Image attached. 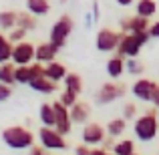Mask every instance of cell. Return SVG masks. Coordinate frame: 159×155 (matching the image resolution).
I'll return each instance as SVG.
<instances>
[{
  "instance_id": "6da1fadb",
  "label": "cell",
  "mask_w": 159,
  "mask_h": 155,
  "mask_svg": "<svg viewBox=\"0 0 159 155\" xmlns=\"http://www.w3.org/2000/svg\"><path fill=\"white\" fill-rule=\"evenodd\" d=\"M2 141L6 143V147L14 149V151H22L34 145V133L22 125H10L2 131Z\"/></svg>"
},
{
  "instance_id": "7a4b0ae2",
  "label": "cell",
  "mask_w": 159,
  "mask_h": 155,
  "mask_svg": "<svg viewBox=\"0 0 159 155\" xmlns=\"http://www.w3.org/2000/svg\"><path fill=\"white\" fill-rule=\"evenodd\" d=\"M157 113L155 109H149L145 115L137 117L135 119V125H133V131H135V137L139 141H151L157 137V131H159V119H157Z\"/></svg>"
},
{
  "instance_id": "3957f363",
  "label": "cell",
  "mask_w": 159,
  "mask_h": 155,
  "mask_svg": "<svg viewBox=\"0 0 159 155\" xmlns=\"http://www.w3.org/2000/svg\"><path fill=\"white\" fill-rule=\"evenodd\" d=\"M73 28H75L73 18H70L69 14H61V16L57 18V22L51 26L48 40H51L54 47L61 51V48L66 44V40H69V36H70V32H73Z\"/></svg>"
},
{
  "instance_id": "277c9868",
  "label": "cell",
  "mask_w": 159,
  "mask_h": 155,
  "mask_svg": "<svg viewBox=\"0 0 159 155\" xmlns=\"http://www.w3.org/2000/svg\"><path fill=\"white\" fill-rule=\"evenodd\" d=\"M39 143L47 151H65V149H69V143H66L65 135H61L54 127H40Z\"/></svg>"
},
{
  "instance_id": "5b68a950",
  "label": "cell",
  "mask_w": 159,
  "mask_h": 155,
  "mask_svg": "<svg viewBox=\"0 0 159 155\" xmlns=\"http://www.w3.org/2000/svg\"><path fill=\"white\" fill-rule=\"evenodd\" d=\"M141 48H143V43L139 40V36L133 34V32H123L115 52L123 58H135L141 52Z\"/></svg>"
},
{
  "instance_id": "8992f818",
  "label": "cell",
  "mask_w": 159,
  "mask_h": 155,
  "mask_svg": "<svg viewBox=\"0 0 159 155\" xmlns=\"http://www.w3.org/2000/svg\"><path fill=\"white\" fill-rule=\"evenodd\" d=\"M125 91H127L125 83H119V81L105 83V85H103L101 89L97 91V95H95V101H97L99 105H109V103H113V101H117V99L123 97Z\"/></svg>"
},
{
  "instance_id": "52a82bcc",
  "label": "cell",
  "mask_w": 159,
  "mask_h": 155,
  "mask_svg": "<svg viewBox=\"0 0 159 155\" xmlns=\"http://www.w3.org/2000/svg\"><path fill=\"white\" fill-rule=\"evenodd\" d=\"M121 30H113V28H101L95 36V47L99 52H115L117 44L121 40Z\"/></svg>"
},
{
  "instance_id": "ba28073f",
  "label": "cell",
  "mask_w": 159,
  "mask_h": 155,
  "mask_svg": "<svg viewBox=\"0 0 159 155\" xmlns=\"http://www.w3.org/2000/svg\"><path fill=\"white\" fill-rule=\"evenodd\" d=\"M34 61V44L28 40H20V43L12 44V54H10V62L18 65H30Z\"/></svg>"
},
{
  "instance_id": "9c48e42d",
  "label": "cell",
  "mask_w": 159,
  "mask_h": 155,
  "mask_svg": "<svg viewBox=\"0 0 159 155\" xmlns=\"http://www.w3.org/2000/svg\"><path fill=\"white\" fill-rule=\"evenodd\" d=\"M52 109H54V129H57L61 135H69V133L73 131V121H70L69 107H65L61 101H54Z\"/></svg>"
},
{
  "instance_id": "30bf717a",
  "label": "cell",
  "mask_w": 159,
  "mask_h": 155,
  "mask_svg": "<svg viewBox=\"0 0 159 155\" xmlns=\"http://www.w3.org/2000/svg\"><path fill=\"white\" fill-rule=\"evenodd\" d=\"M105 135H107L105 127L99 125V123H85V125H83L81 137H83V143H87L89 147L101 145L103 141H105Z\"/></svg>"
},
{
  "instance_id": "8fae6325",
  "label": "cell",
  "mask_w": 159,
  "mask_h": 155,
  "mask_svg": "<svg viewBox=\"0 0 159 155\" xmlns=\"http://www.w3.org/2000/svg\"><path fill=\"white\" fill-rule=\"evenodd\" d=\"M119 26H121V32H141V30H149L151 22H149V18H145V16L133 14V16L121 18Z\"/></svg>"
},
{
  "instance_id": "7c38bea8",
  "label": "cell",
  "mask_w": 159,
  "mask_h": 155,
  "mask_svg": "<svg viewBox=\"0 0 159 155\" xmlns=\"http://www.w3.org/2000/svg\"><path fill=\"white\" fill-rule=\"evenodd\" d=\"M155 87H157V83L151 81V79H137L131 87V93L139 101H151V95L155 91Z\"/></svg>"
},
{
  "instance_id": "4fadbf2b",
  "label": "cell",
  "mask_w": 159,
  "mask_h": 155,
  "mask_svg": "<svg viewBox=\"0 0 159 155\" xmlns=\"http://www.w3.org/2000/svg\"><path fill=\"white\" fill-rule=\"evenodd\" d=\"M69 113H70L73 125H85V123H89V117H91V105L85 101H77L69 109Z\"/></svg>"
},
{
  "instance_id": "5bb4252c",
  "label": "cell",
  "mask_w": 159,
  "mask_h": 155,
  "mask_svg": "<svg viewBox=\"0 0 159 155\" xmlns=\"http://www.w3.org/2000/svg\"><path fill=\"white\" fill-rule=\"evenodd\" d=\"M57 52L58 48L48 40V43H40L34 47V61L36 62H51V61H57Z\"/></svg>"
},
{
  "instance_id": "9a60e30c",
  "label": "cell",
  "mask_w": 159,
  "mask_h": 155,
  "mask_svg": "<svg viewBox=\"0 0 159 155\" xmlns=\"http://www.w3.org/2000/svg\"><path fill=\"white\" fill-rule=\"evenodd\" d=\"M65 75H66V66L62 65V62L51 61V62L44 65V77L54 81V83H61L62 79H65Z\"/></svg>"
},
{
  "instance_id": "2e32d148",
  "label": "cell",
  "mask_w": 159,
  "mask_h": 155,
  "mask_svg": "<svg viewBox=\"0 0 159 155\" xmlns=\"http://www.w3.org/2000/svg\"><path fill=\"white\" fill-rule=\"evenodd\" d=\"M28 87H30L32 91H36V93L48 95V93H54V91L58 89V83H54L47 77H40V79H32V81L28 83Z\"/></svg>"
},
{
  "instance_id": "e0dca14e",
  "label": "cell",
  "mask_w": 159,
  "mask_h": 155,
  "mask_svg": "<svg viewBox=\"0 0 159 155\" xmlns=\"http://www.w3.org/2000/svg\"><path fill=\"white\" fill-rule=\"evenodd\" d=\"M125 73V58L119 57V54H113L111 58L107 61V75L111 79H119L121 75Z\"/></svg>"
},
{
  "instance_id": "ac0fdd59",
  "label": "cell",
  "mask_w": 159,
  "mask_h": 155,
  "mask_svg": "<svg viewBox=\"0 0 159 155\" xmlns=\"http://www.w3.org/2000/svg\"><path fill=\"white\" fill-rule=\"evenodd\" d=\"M62 83H65V89L73 91V93L81 95L83 89H85V85H83V77L79 73H66L65 79H62Z\"/></svg>"
},
{
  "instance_id": "d6986e66",
  "label": "cell",
  "mask_w": 159,
  "mask_h": 155,
  "mask_svg": "<svg viewBox=\"0 0 159 155\" xmlns=\"http://www.w3.org/2000/svg\"><path fill=\"white\" fill-rule=\"evenodd\" d=\"M26 10L34 16H47L51 12V2L48 0H26Z\"/></svg>"
},
{
  "instance_id": "ffe728a7",
  "label": "cell",
  "mask_w": 159,
  "mask_h": 155,
  "mask_svg": "<svg viewBox=\"0 0 159 155\" xmlns=\"http://www.w3.org/2000/svg\"><path fill=\"white\" fill-rule=\"evenodd\" d=\"M16 26L24 28V30L32 32L36 26H39V22H36V16L30 14V12H16Z\"/></svg>"
},
{
  "instance_id": "44dd1931",
  "label": "cell",
  "mask_w": 159,
  "mask_h": 155,
  "mask_svg": "<svg viewBox=\"0 0 159 155\" xmlns=\"http://www.w3.org/2000/svg\"><path fill=\"white\" fill-rule=\"evenodd\" d=\"M135 14L151 18L153 14H157V2L155 0H139V2L135 4Z\"/></svg>"
},
{
  "instance_id": "7402d4cb",
  "label": "cell",
  "mask_w": 159,
  "mask_h": 155,
  "mask_svg": "<svg viewBox=\"0 0 159 155\" xmlns=\"http://www.w3.org/2000/svg\"><path fill=\"white\" fill-rule=\"evenodd\" d=\"M39 119L44 127H54V109L52 103H43L39 109Z\"/></svg>"
},
{
  "instance_id": "603a6c76",
  "label": "cell",
  "mask_w": 159,
  "mask_h": 155,
  "mask_svg": "<svg viewBox=\"0 0 159 155\" xmlns=\"http://www.w3.org/2000/svg\"><path fill=\"white\" fill-rule=\"evenodd\" d=\"M125 129H127V121L123 119V117H119V119H111L107 123V135L109 137H121L125 133Z\"/></svg>"
},
{
  "instance_id": "cb8c5ba5",
  "label": "cell",
  "mask_w": 159,
  "mask_h": 155,
  "mask_svg": "<svg viewBox=\"0 0 159 155\" xmlns=\"http://www.w3.org/2000/svg\"><path fill=\"white\" fill-rule=\"evenodd\" d=\"M14 69H16V65L14 62H2L0 65V83H4V85H14Z\"/></svg>"
},
{
  "instance_id": "d4e9b609",
  "label": "cell",
  "mask_w": 159,
  "mask_h": 155,
  "mask_svg": "<svg viewBox=\"0 0 159 155\" xmlns=\"http://www.w3.org/2000/svg\"><path fill=\"white\" fill-rule=\"evenodd\" d=\"M16 26V12L14 10H2L0 12V30L6 32Z\"/></svg>"
},
{
  "instance_id": "484cf974",
  "label": "cell",
  "mask_w": 159,
  "mask_h": 155,
  "mask_svg": "<svg viewBox=\"0 0 159 155\" xmlns=\"http://www.w3.org/2000/svg\"><path fill=\"white\" fill-rule=\"evenodd\" d=\"M14 81L18 85H28L32 81V75H30V65H18L14 69Z\"/></svg>"
},
{
  "instance_id": "4316f807",
  "label": "cell",
  "mask_w": 159,
  "mask_h": 155,
  "mask_svg": "<svg viewBox=\"0 0 159 155\" xmlns=\"http://www.w3.org/2000/svg\"><path fill=\"white\" fill-rule=\"evenodd\" d=\"M113 153L115 155H131V153H135V143L131 139H121L113 145Z\"/></svg>"
},
{
  "instance_id": "83f0119b",
  "label": "cell",
  "mask_w": 159,
  "mask_h": 155,
  "mask_svg": "<svg viewBox=\"0 0 159 155\" xmlns=\"http://www.w3.org/2000/svg\"><path fill=\"white\" fill-rule=\"evenodd\" d=\"M10 54H12V43L8 40L4 32H0V65L10 61Z\"/></svg>"
},
{
  "instance_id": "f1b7e54d",
  "label": "cell",
  "mask_w": 159,
  "mask_h": 155,
  "mask_svg": "<svg viewBox=\"0 0 159 155\" xmlns=\"http://www.w3.org/2000/svg\"><path fill=\"white\" fill-rule=\"evenodd\" d=\"M125 71H127L129 75H141L145 71V66L137 61V57L135 58H125Z\"/></svg>"
},
{
  "instance_id": "f546056e",
  "label": "cell",
  "mask_w": 159,
  "mask_h": 155,
  "mask_svg": "<svg viewBox=\"0 0 159 155\" xmlns=\"http://www.w3.org/2000/svg\"><path fill=\"white\" fill-rule=\"evenodd\" d=\"M26 34H28V30H24V28H20V26H14L12 30H8V40H10L12 44H16V43H20V40H26Z\"/></svg>"
},
{
  "instance_id": "4dcf8cb0",
  "label": "cell",
  "mask_w": 159,
  "mask_h": 155,
  "mask_svg": "<svg viewBox=\"0 0 159 155\" xmlns=\"http://www.w3.org/2000/svg\"><path fill=\"white\" fill-rule=\"evenodd\" d=\"M58 101L65 105V107H69V109H70L75 103L79 101V95H77V93H73V91H69V89H65V91H62V95L58 97Z\"/></svg>"
},
{
  "instance_id": "1f68e13d",
  "label": "cell",
  "mask_w": 159,
  "mask_h": 155,
  "mask_svg": "<svg viewBox=\"0 0 159 155\" xmlns=\"http://www.w3.org/2000/svg\"><path fill=\"white\" fill-rule=\"evenodd\" d=\"M135 115H137V107H135V103H125V107H123V119H125V121L135 119Z\"/></svg>"
},
{
  "instance_id": "d6a6232c",
  "label": "cell",
  "mask_w": 159,
  "mask_h": 155,
  "mask_svg": "<svg viewBox=\"0 0 159 155\" xmlns=\"http://www.w3.org/2000/svg\"><path fill=\"white\" fill-rule=\"evenodd\" d=\"M30 75H32V79L44 77V65L43 62H30Z\"/></svg>"
},
{
  "instance_id": "836d02e7",
  "label": "cell",
  "mask_w": 159,
  "mask_h": 155,
  "mask_svg": "<svg viewBox=\"0 0 159 155\" xmlns=\"http://www.w3.org/2000/svg\"><path fill=\"white\" fill-rule=\"evenodd\" d=\"M12 95V87L10 85H4V83H0V103L8 101Z\"/></svg>"
},
{
  "instance_id": "e575fe53",
  "label": "cell",
  "mask_w": 159,
  "mask_h": 155,
  "mask_svg": "<svg viewBox=\"0 0 159 155\" xmlns=\"http://www.w3.org/2000/svg\"><path fill=\"white\" fill-rule=\"evenodd\" d=\"M28 155H47V149L43 145H32V147H28Z\"/></svg>"
},
{
  "instance_id": "d590c367",
  "label": "cell",
  "mask_w": 159,
  "mask_h": 155,
  "mask_svg": "<svg viewBox=\"0 0 159 155\" xmlns=\"http://www.w3.org/2000/svg\"><path fill=\"white\" fill-rule=\"evenodd\" d=\"M89 151H91V147L87 143L77 145V147H75V155H89Z\"/></svg>"
},
{
  "instance_id": "8d00e7d4",
  "label": "cell",
  "mask_w": 159,
  "mask_h": 155,
  "mask_svg": "<svg viewBox=\"0 0 159 155\" xmlns=\"http://www.w3.org/2000/svg\"><path fill=\"white\" fill-rule=\"evenodd\" d=\"M93 12H91V16H93V22H99V18H101V10H99V2H93Z\"/></svg>"
},
{
  "instance_id": "74e56055",
  "label": "cell",
  "mask_w": 159,
  "mask_h": 155,
  "mask_svg": "<svg viewBox=\"0 0 159 155\" xmlns=\"http://www.w3.org/2000/svg\"><path fill=\"white\" fill-rule=\"evenodd\" d=\"M149 34H151V39H159V20L149 26Z\"/></svg>"
},
{
  "instance_id": "f35d334b",
  "label": "cell",
  "mask_w": 159,
  "mask_h": 155,
  "mask_svg": "<svg viewBox=\"0 0 159 155\" xmlns=\"http://www.w3.org/2000/svg\"><path fill=\"white\" fill-rule=\"evenodd\" d=\"M151 103H153L155 109H159V85L155 87V91H153V95H151Z\"/></svg>"
},
{
  "instance_id": "ab89813d",
  "label": "cell",
  "mask_w": 159,
  "mask_h": 155,
  "mask_svg": "<svg viewBox=\"0 0 159 155\" xmlns=\"http://www.w3.org/2000/svg\"><path fill=\"white\" fill-rule=\"evenodd\" d=\"M89 155H115V153L107 151V149H103V147H97V149H91Z\"/></svg>"
},
{
  "instance_id": "60d3db41",
  "label": "cell",
  "mask_w": 159,
  "mask_h": 155,
  "mask_svg": "<svg viewBox=\"0 0 159 155\" xmlns=\"http://www.w3.org/2000/svg\"><path fill=\"white\" fill-rule=\"evenodd\" d=\"M115 2L119 4V6H125V8H127V6H131V4L135 2V0H115Z\"/></svg>"
},
{
  "instance_id": "b9f144b4",
  "label": "cell",
  "mask_w": 159,
  "mask_h": 155,
  "mask_svg": "<svg viewBox=\"0 0 159 155\" xmlns=\"http://www.w3.org/2000/svg\"><path fill=\"white\" fill-rule=\"evenodd\" d=\"M85 24H87V28L93 24V16H91V12H89V14H85Z\"/></svg>"
},
{
  "instance_id": "7bdbcfd3",
  "label": "cell",
  "mask_w": 159,
  "mask_h": 155,
  "mask_svg": "<svg viewBox=\"0 0 159 155\" xmlns=\"http://www.w3.org/2000/svg\"><path fill=\"white\" fill-rule=\"evenodd\" d=\"M58 2H61V4H65V2H66V0H58Z\"/></svg>"
},
{
  "instance_id": "ee69618b",
  "label": "cell",
  "mask_w": 159,
  "mask_h": 155,
  "mask_svg": "<svg viewBox=\"0 0 159 155\" xmlns=\"http://www.w3.org/2000/svg\"><path fill=\"white\" fill-rule=\"evenodd\" d=\"M157 119H159V113H157Z\"/></svg>"
},
{
  "instance_id": "f6af8a7d",
  "label": "cell",
  "mask_w": 159,
  "mask_h": 155,
  "mask_svg": "<svg viewBox=\"0 0 159 155\" xmlns=\"http://www.w3.org/2000/svg\"><path fill=\"white\" fill-rule=\"evenodd\" d=\"M131 155H137V153H131Z\"/></svg>"
}]
</instances>
